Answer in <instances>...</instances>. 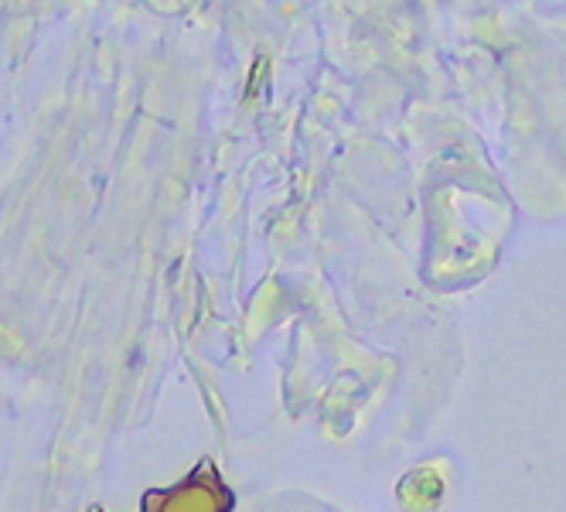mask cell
Wrapping results in <instances>:
<instances>
[{"label":"cell","instance_id":"6da1fadb","mask_svg":"<svg viewBox=\"0 0 566 512\" xmlns=\"http://www.w3.org/2000/svg\"><path fill=\"white\" fill-rule=\"evenodd\" d=\"M232 492L219 479L212 461H201L181 485L154 489L144 495V512H229Z\"/></svg>","mask_w":566,"mask_h":512},{"label":"cell","instance_id":"7a4b0ae2","mask_svg":"<svg viewBox=\"0 0 566 512\" xmlns=\"http://www.w3.org/2000/svg\"><path fill=\"white\" fill-rule=\"evenodd\" d=\"M90 512H103V509H96V505H93V509H90Z\"/></svg>","mask_w":566,"mask_h":512}]
</instances>
